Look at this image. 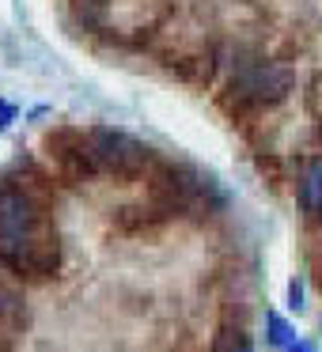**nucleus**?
Segmentation results:
<instances>
[{"label": "nucleus", "mask_w": 322, "mask_h": 352, "mask_svg": "<svg viewBox=\"0 0 322 352\" xmlns=\"http://www.w3.org/2000/svg\"><path fill=\"white\" fill-rule=\"evenodd\" d=\"M0 261L23 280H46L61 265L54 216L19 186H0Z\"/></svg>", "instance_id": "obj_1"}, {"label": "nucleus", "mask_w": 322, "mask_h": 352, "mask_svg": "<svg viewBox=\"0 0 322 352\" xmlns=\"http://www.w3.org/2000/svg\"><path fill=\"white\" fill-rule=\"evenodd\" d=\"M87 152H92V167L103 175H114L122 182H133L148 170V148L133 140L129 133L118 129H92L87 133Z\"/></svg>", "instance_id": "obj_2"}, {"label": "nucleus", "mask_w": 322, "mask_h": 352, "mask_svg": "<svg viewBox=\"0 0 322 352\" xmlns=\"http://www.w3.org/2000/svg\"><path fill=\"white\" fill-rule=\"evenodd\" d=\"M288 84H292V76L284 69H277V65H250L239 76V95H246L254 102H277L288 91Z\"/></svg>", "instance_id": "obj_3"}, {"label": "nucleus", "mask_w": 322, "mask_h": 352, "mask_svg": "<svg viewBox=\"0 0 322 352\" xmlns=\"http://www.w3.org/2000/svg\"><path fill=\"white\" fill-rule=\"evenodd\" d=\"M27 329V307L16 292L0 288V352H12Z\"/></svg>", "instance_id": "obj_4"}, {"label": "nucleus", "mask_w": 322, "mask_h": 352, "mask_svg": "<svg viewBox=\"0 0 322 352\" xmlns=\"http://www.w3.org/2000/svg\"><path fill=\"white\" fill-rule=\"evenodd\" d=\"M299 208H303L307 223H322V160L307 163L303 178H299Z\"/></svg>", "instance_id": "obj_5"}, {"label": "nucleus", "mask_w": 322, "mask_h": 352, "mask_svg": "<svg viewBox=\"0 0 322 352\" xmlns=\"http://www.w3.org/2000/svg\"><path fill=\"white\" fill-rule=\"evenodd\" d=\"M213 352H254V341L239 326H220L213 337Z\"/></svg>", "instance_id": "obj_6"}, {"label": "nucleus", "mask_w": 322, "mask_h": 352, "mask_svg": "<svg viewBox=\"0 0 322 352\" xmlns=\"http://www.w3.org/2000/svg\"><path fill=\"white\" fill-rule=\"evenodd\" d=\"M266 322H269V341H273L277 349H292V344H296V333H292V326L281 314H269Z\"/></svg>", "instance_id": "obj_7"}, {"label": "nucleus", "mask_w": 322, "mask_h": 352, "mask_svg": "<svg viewBox=\"0 0 322 352\" xmlns=\"http://www.w3.org/2000/svg\"><path fill=\"white\" fill-rule=\"evenodd\" d=\"M288 307H292V311H299V307H303V284H299V280L288 284Z\"/></svg>", "instance_id": "obj_8"}, {"label": "nucleus", "mask_w": 322, "mask_h": 352, "mask_svg": "<svg viewBox=\"0 0 322 352\" xmlns=\"http://www.w3.org/2000/svg\"><path fill=\"white\" fill-rule=\"evenodd\" d=\"M8 122H16V107H12V102H4V99H0V133L8 129Z\"/></svg>", "instance_id": "obj_9"}, {"label": "nucleus", "mask_w": 322, "mask_h": 352, "mask_svg": "<svg viewBox=\"0 0 322 352\" xmlns=\"http://www.w3.org/2000/svg\"><path fill=\"white\" fill-rule=\"evenodd\" d=\"M288 352H319V349H314V344H307V341H296Z\"/></svg>", "instance_id": "obj_10"}]
</instances>
